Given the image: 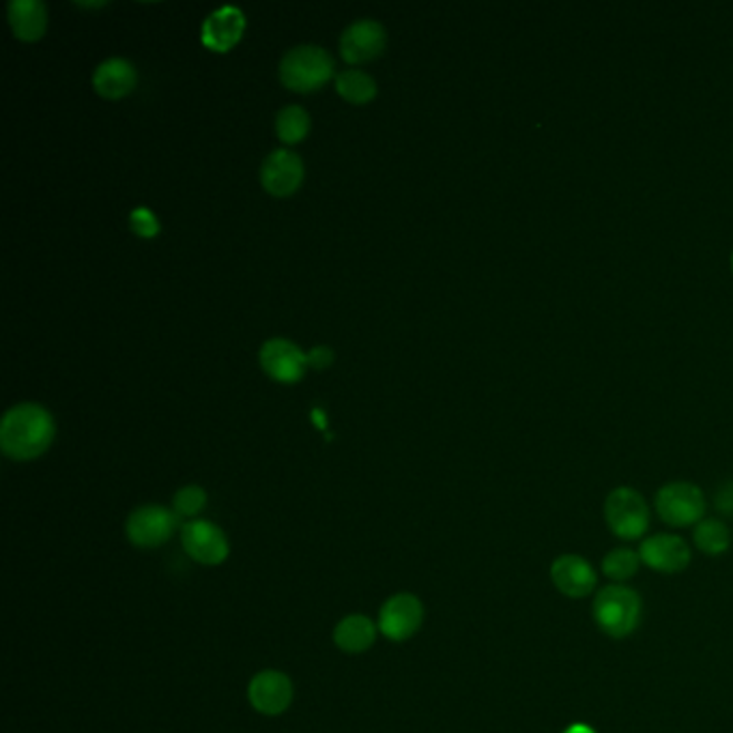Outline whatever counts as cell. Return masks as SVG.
Wrapping results in <instances>:
<instances>
[{
  "mask_svg": "<svg viewBox=\"0 0 733 733\" xmlns=\"http://www.w3.org/2000/svg\"><path fill=\"white\" fill-rule=\"evenodd\" d=\"M693 542L703 555L719 558L732 546V530L721 519H703L695 525Z\"/></svg>",
  "mask_w": 733,
  "mask_h": 733,
  "instance_id": "19",
  "label": "cell"
},
{
  "mask_svg": "<svg viewBox=\"0 0 733 733\" xmlns=\"http://www.w3.org/2000/svg\"><path fill=\"white\" fill-rule=\"evenodd\" d=\"M57 433L52 413L34 402L11 406L0 422V448L13 461H33L41 456Z\"/></svg>",
  "mask_w": 733,
  "mask_h": 733,
  "instance_id": "1",
  "label": "cell"
},
{
  "mask_svg": "<svg viewBox=\"0 0 733 733\" xmlns=\"http://www.w3.org/2000/svg\"><path fill=\"white\" fill-rule=\"evenodd\" d=\"M130 224H132V231L140 237H153L160 231V222L155 218V213L147 207H135L132 213H130Z\"/></svg>",
  "mask_w": 733,
  "mask_h": 733,
  "instance_id": "24",
  "label": "cell"
},
{
  "mask_svg": "<svg viewBox=\"0 0 733 733\" xmlns=\"http://www.w3.org/2000/svg\"><path fill=\"white\" fill-rule=\"evenodd\" d=\"M9 24L22 41H34L46 33L48 13L41 0H11L7 7Z\"/></svg>",
  "mask_w": 733,
  "mask_h": 733,
  "instance_id": "18",
  "label": "cell"
},
{
  "mask_svg": "<svg viewBox=\"0 0 733 733\" xmlns=\"http://www.w3.org/2000/svg\"><path fill=\"white\" fill-rule=\"evenodd\" d=\"M181 544L183 551L190 555V560L202 566H220L231 555L229 535L215 523L204 519H194L183 525Z\"/></svg>",
  "mask_w": 733,
  "mask_h": 733,
  "instance_id": "7",
  "label": "cell"
},
{
  "mask_svg": "<svg viewBox=\"0 0 733 733\" xmlns=\"http://www.w3.org/2000/svg\"><path fill=\"white\" fill-rule=\"evenodd\" d=\"M641 555L631 546H615L602 558V574L611 583H629L641 568Z\"/></svg>",
  "mask_w": 733,
  "mask_h": 733,
  "instance_id": "20",
  "label": "cell"
},
{
  "mask_svg": "<svg viewBox=\"0 0 733 733\" xmlns=\"http://www.w3.org/2000/svg\"><path fill=\"white\" fill-rule=\"evenodd\" d=\"M641 562L661 574L684 572L693 562L691 544L677 533L661 532L647 535L639 542Z\"/></svg>",
  "mask_w": 733,
  "mask_h": 733,
  "instance_id": "8",
  "label": "cell"
},
{
  "mask_svg": "<svg viewBox=\"0 0 733 733\" xmlns=\"http://www.w3.org/2000/svg\"><path fill=\"white\" fill-rule=\"evenodd\" d=\"M303 162L295 151L275 149L261 167V183L273 197H289L300 188Z\"/></svg>",
  "mask_w": 733,
  "mask_h": 733,
  "instance_id": "14",
  "label": "cell"
},
{
  "mask_svg": "<svg viewBox=\"0 0 733 733\" xmlns=\"http://www.w3.org/2000/svg\"><path fill=\"white\" fill-rule=\"evenodd\" d=\"M295 697V686L291 677L282 671L265 669L257 673L248 684V701L263 716L284 714Z\"/></svg>",
  "mask_w": 733,
  "mask_h": 733,
  "instance_id": "10",
  "label": "cell"
},
{
  "mask_svg": "<svg viewBox=\"0 0 733 733\" xmlns=\"http://www.w3.org/2000/svg\"><path fill=\"white\" fill-rule=\"evenodd\" d=\"M654 508L669 528H691L705 519L707 501L693 482H669L656 493Z\"/></svg>",
  "mask_w": 733,
  "mask_h": 733,
  "instance_id": "5",
  "label": "cell"
},
{
  "mask_svg": "<svg viewBox=\"0 0 733 733\" xmlns=\"http://www.w3.org/2000/svg\"><path fill=\"white\" fill-rule=\"evenodd\" d=\"M714 503H716V510H719L721 514L733 516V480L725 482V484L719 489Z\"/></svg>",
  "mask_w": 733,
  "mask_h": 733,
  "instance_id": "25",
  "label": "cell"
},
{
  "mask_svg": "<svg viewBox=\"0 0 733 733\" xmlns=\"http://www.w3.org/2000/svg\"><path fill=\"white\" fill-rule=\"evenodd\" d=\"M424 624V604L415 594L400 592L383 602L379 611V633L392 643L409 641Z\"/></svg>",
  "mask_w": 733,
  "mask_h": 733,
  "instance_id": "6",
  "label": "cell"
},
{
  "mask_svg": "<svg viewBox=\"0 0 733 733\" xmlns=\"http://www.w3.org/2000/svg\"><path fill=\"white\" fill-rule=\"evenodd\" d=\"M592 617L606 636L626 639L641 626L643 599L629 583H609L594 596Z\"/></svg>",
  "mask_w": 733,
  "mask_h": 733,
  "instance_id": "2",
  "label": "cell"
},
{
  "mask_svg": "<svg viewBox=\"0 0 733 733\" xmlns=\"http://www.w3.org/2000/svg\"><path fill=\"white\" fill-rule=\"evenodd\" d=\"M174 530H177V514L164 505H153V503L135 508L125 523L128 540L138 549H158L167 544Z\"/></svg>",
  "mask_w": 733,
  "mask_h": 733,
  "instance_id": "9",
  "label": "cell"
},
{
  "mask_svg": "<svg viewBox=\"0 0 733 733\" xmlns=\"http://www.w3.org/2000/svg\"><path fill=\"white\" fill-rule=\"evenodd\" d=\"M385 41L388 34L381 22L360 18L340 34V52L349 63H366L383 52Z\"/></svg>",
  "mask_w": 733,
  "mask_h": 733,
  "instance_id": "12",
  "label": "cell"
},
{
  "mask_svg": "<svg viewBox=\"0 0 733 733\" xmlns=\"http://www.w3.org/2000/svg\"><path fill=\"white\" fill-rule=\"evenodd\" d=\"M135 84V69L128 59L112 57L96 67L93 87L101 98L119 100L128 96Z\"/></svg>",
  "mask_w": 733,
  "mask_h": 733,
  "instance_id": "16",
  "label": "cell"
},
{
  "mask_svg": "<svg viewBox=\"0 0 733 733\" xmlns=\"http://www.w3.org/2000/svg\"><path fill=\"white\" fill-rule=\"evenodd\" d=\"M204 505H207V493L199 484H188V486L179 489L172 498V512L177 516H183L190 521H194L199 516Z\"/></svg>",
  "mask_w": 733,
  "mask_h": 733,
  "instance_id": "23",
  "label": "cell"
},
{
  "mask_svg": "<svg viewBox=\"0 0 733 733\" xmlns=\"http://www.w3.org/2000/svg\"><path fill=\"white\" fill-rule=\"evenodd\" d=\"M338 93L351 103H366L376 96V82L360 69H344L335 76Z\"/></svg>",
  "mask_w": 733,
  "mask_h": 733,
  "instance_id": "21",
  "label": "cell"
},
{
  "mask_svg": "<svg viewBox=\"0 0 733 733\" xmlns=\"http://www.w3.org/2000/svg\"><path fill=\"white\" fill-rule=\"evenodd\" d=\"M604 521L609 532L620 540H643L650 530V505L631 486H620L604 501Z\"/></svg>",
  "mask_w": 733,
  "mask_h": 733,
  "instance_id": "4",
  "label": "cell"
},
{
  "mask_svg": "<svg viewBox=\"0 0 733 733\" xmlns=\"http://www.w3.org/2000/svg\"><path fill=\"white\" fill-rule=\"evenodd\" d=\"M333 362V351L330 347H314L308 353V364L314 368L330 366Z\"/></svg>",
  "mask_w": 733,
  "mask_h": 733,
  "instance_id": "26",
  "label": "cell"
},
{
  "mask_svg": "<svg viewBox=\"0 0 733 733\" xmlns=\"http://www.w3.org/2000/svg\"><path fill=\"white\" fill-rule=\"evenodd\" d=\"M562 733H599L596 727H592L590 723H583V721H576V723H570L566 730Z\"/></svg>",
  "mask_w": 733,
  "mask_h": 733,
  "instance_id": "27",
  "label": "cell"
},
{
  "mask_svg": "<svg viewBox=\"0 0 733 733\" xmlns=\"http://www.w3.org/2000/svg\"><path fill=\"white\" fill-rule=\"evenodd\" d=\"M333 76V59L319 46L303 43L291 48L280 61V80L284 87L310 93L321 89Z\"/></svg>",
  "mask_w": 733,
  "mask_h": 733,
  "instance_id": "3",
  "label": "cell"
},
{
  "mask_svg": "<svg viewBox=\"0 0 733 733\" xmlns=\"http://www.w3.org/2000/svg\"><path fill=\"white\" fill-rule=\"evenodd\" d=\"M261 366L267 374L282 383L300 381L308 366V355L287 338H271L261 347Z\"/></svg>",
  "mask_w": 733,
  "mask_h": 733,
  "instance_id": "13",
  "label": "cell"
},
{
  "mask_svg": "<svg viewBox=\"0 0 733 733\" xmlns=\"http://www.w3.org/2000/svg\"><path fill=\"white\" fill-rule=\"evenodd\" d=\"M732 269H733V254H732Z\"/></svg>",
  "mask_w": 733,
  "mask_h": 733,
  "instance_id": "28",
  "label": "cell"
},
{
  "mask_svg": "<svg viewBox=\"0 0 733 733\" xmlns=\"http://www.w3.org/2000/svg\"><path fill=\"white\" fill-rule=\"evenodd\" d=\"M310 130V114L301 106H287L275 117V132L282 142L295 144Z\"/></svg>",
  "mask_w": 733,
  "mask_h": 733,
  "instance_id": "22",
  "label": "cell"
},
{
  "mask_svg": "<svg viewBox=\"0 0 733 733\" xmlns=\"http://www.w3.org/2000/svg\"><path fill=\"white\" fill-rule=\"evenodd\" d=\"M245 29V16L239 7L224 4L211 11L202 22V41L215 52H227L239 41Z\"/></svg>",
  "mask_w": 733,
  "mask_h": 733,
  "instance_id": "15",
  "label": "cell"
},
{
  "mask_svg": "<svg viewBox=\"0 0 733 733\" xmlns=\"http://www.w3.org/2000/svg\"><path fill=\"white\" fill-rule=\"evenodd\" d=\"M551 581L555 590L566 599H588L599 585V572L588 558L566 553L555 558V562L551 564Z\"/></svg>",
  "mask_w": 733,
  "mask_h": 733,
  "instance_id": "11",
  "label": "cell"
},
{
  "mask_svg": "<svg viewBox=\"0 0 733 733\" xmlns=\"http://www.w3.org/2000/svg\"><path fill=\"white\" fill-rule=\"evenodd\" d=\"M379 634V626L360 613L342 617L333 629V643L338 650L347 654H364L368 652Z\"/></svg>",
  "mask_w": 733,
  "mask_h": 733,
  "instance_id": "17",
  "label": "cell"
}]
</instances>
